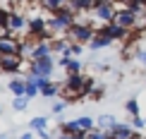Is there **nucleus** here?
I'll return each mask as SVG.
<instances>
[{"label":"nucleus","instance_id":"obj_1","mask_svg":"<svg viewBox=\"0 0 146 139\" xmlns=\"http://www.w3.org/2000/svg\"><path fill=\"white\" fill-rule=\"evenodd\" d=\"M94 89V79L86 74H72L65 82H60V98H65L67 103L72 101H82L86 98Z\"/></svg>","mask_w":146,"mask_h":139},{"label":"nucleus","instance_id":"obj_2","mask_svg":"<svg viewBox=\"0 0 146 139\" xmlns=\"http://www.w3.org/2000/svg\"><path fill=\"white\" fill-rule=\"evenodd\" d=\"M77 19H79V15L67 5V7H60L48 15V29L53 31V36H65Z\"/></svg>","mask_w":146,"mask_h":139},{"label":"nucleus","instance_id":"obj_3","mask_svg":"<svg viewBox=\"0 0 146 139\" xmlns=\"http://www.w3.org/2000/svg\"><path fill=\"white\" fill-rule=\"evenodd\" d=\"M94 36H96L94 24H91V22H84V19H77V22L70 27V31L65 34V39H67L70 43L86 46V43H91V41H94Z\"/></svg>","mask_w":146,"mask_h":139},{"label":"nucleus","instance_id":"obj_4","mask_svg":"<svg viewBox=\"0 0 146 139\" xmlns=\"http://www.w3.org/2000/svg\"><path fill=\"white\" fill-rule=\"evenodd\" d=\"M141 12L132 10V7H117V12H115V24H120L122 29H127V31H132V29H141L139 27V19H141Z\"/></svg>","mask_w":146,"mask_h":139},{"label":"nucleus","instance_id":"obj_5","mask_svg":"<svg viewBox=\"0 0 146 139\" xmlns=\"http://www.w3.org/2000/svg\"><path fill=\"white\" fill-rule=\"evenodd\" d=\"M27 31H29V15L22 12V10H12L7 34H12V36H27Z\"/></svg>","mask_w":146,"mask_h":139},{"label":"nucleus","instance_id":"obj_6","mask_svg":"<svg viewBox=\"0 0 146 139\" xmlns=\"http://www.w3.org/2000/svg\"><path fill=\"white\" fill-rule=\"evenodd\" d=\"M53 67H55V58L53 55L41 58V60H36V63H29V72H31L34 77H43V79H50Z\"/></svg>","mask_w":146,"mask_h":139},{"label":"nucleus","instance_id":"obj_7","mask_svg":"<svg viewBox=\"0 0 146 139\" xmlns=\"http://www.w3.org/2000/svg\"><path fill=\"white\" fill-rule=\"evenodd\" d=\"M96 34H101V36H106V39H110V41H127L129 39V34L132 31H127V29H122L120 24H101L98 29H96Z\"/></svg>","mask_w":146,"mask_h":139},{"label":"nucleus","instance_id":"obj_8","mask_svg":"<svg viewBox=\"0 0 146 139\" xmlns=\"http://www.w3.org/2000/svg\"><path fill=\"white\" fill-rule=\"evenodd\" d=\"M24 67V55H0V72L7 74H19ZM22 77V74H19Z\"/></svg>","mask_w":146,"mask_h":139},{"label":"nucleus","instance_id":"obj_9","mask_svg":"<svg viewBox=\"0 0 146 139\" xmlns=\"http://www.w3.org/2000/svg\"><path fill=\"white\" fill-rule=\"evenodd\" d=\"M115 12H117L115 10V3H106V0H103L91 15H94L98 22H103V24H110V22H115Z\"/></svg>","mask_w":146,"mask_h":139},{"label":"nucleus","instance_id":"obj_10","mask_svg":"<svg viewBox=\"0 0 146 139\" xmlns=\"http://www.w3.org/2000/svg\"><path fill=\"white\" fill-rule=\"evenodd\" d=\"M48 55H53V48L50 43H34V48L29 51V63H36V60H41V58H48Z\"/></svg>","mask_w":146,"mask_h":139},{"label":"nucleus","instance_id":"obj_11","mask_svg":"<svg viewBox=\"0 0 146 139\" xmlns=\"http://www.w3.org/2000/svg\"><path fill=\"white\" fill-rule=\"evenodd\" d=\"M134 134H137V130L132 127L129 122H117L115 130L110 132V139H132Z\"/></svg>","mask_w":146,"mask_h":139},{"label":"nucleus","instance_id":"obj_12","mask_svg":"<svg viewBox=\"0 0 146 139\" xmlns=\"http://www.w3.org/2000/svg\"><path fill=\"white\" fill-rule=\"evenodd\" d=\"M7 89L12 94H15V98H19V96H27V79L24 77H12Z\"/></svg>","mask_w":146,"mask_h":139},{"label":"nucleus","instance_id":"obj_13","mask_svg":"<svg viewBox=\"0 0 146 139\" xmlns=\"http://www.w3.org/2000/svg\"><path fill=\"white\" fill-rule=\"evenodd\" d=\"M10 17H12V7L0 5V34H7V29H10Z\"/></svg>","mask_w":146,"mask_h":139},{"label":"nucleus","instance_id":"obj_14","mask_svg":"<svg viewBox=\"0 0 146 139\" xmlns=\"http://www.w3.org/2000/svg\"><path fill=\"white\" fill-rule=\"evenodd\" d=\"M67 5H70V0H41V7H43L48 15L60 10V7H67Z\"/></svg>","mask_w":146,"mask_h":139},{"label":"nucleus","instance_id":"obj_15","mask_svg":"<svg viewBox=\"0 0 146 139\" xmlns=\"http://www.w3.org/2000/svg\"><path fill=\"white\" fill-rule=\"evenodd\" d=\"M46 125H48V118H46V115H36V118L29 120L31 132H38V134H43V132H46Z\"/></svg>","mask_w":146,"mask_h":139},{"label":"nucleus","instance_id":"obj_16","mask_svg":"<svg viewBox=\"0 0 146 139\" xmlns=\"http://www.w3.org/2000/svg\"><path fill=\"white\" fill-rule=\"evenodd\" d=\"M115 125H117V120H115L113 115H101V118H98V130L108 132V134L115 130Z\"/></svg>","mask_w":146,"mask_h":139},{"label":"nucleus","instance_id":"obj_17","mask_svg":"<svg viewBox=\"0 0 146 139\" xmlns=\"http://www.w3.org/2000/svg\"><path fill=\"white\" fill-rule=\"evenodd\" d=\"M110 43H113L110 39H106V36L96 34V36H94V41H91V43H89V48H91V51H103V48H108Z\"/></svg>","mask_w":146,"mask_h":139},{"label":"nucleus","instance_id":"obj_18","mask_svg":"<svg viewBox=\"0 0 146 139\" xmlns=\"http://www.w3.org/2000/svg\"><path fill=\"white\" fill-rule=\"evenodd\" d=\"M77 122H79V132H82V134H89V132L94 130V118H89V115L77 118Z\"/></svg>","mask_w":146,"mask_h":139},{"label":"nucleus","instance_id":"obj_19","mask_svg":"<svg viewBox=\"0 0 146 139\" xmlns=\"http://www.w3.org/2000/svg\"><path fill=\"white\" fill-rule=\"evenodd\" d=\"M60 132H65V134H82V132H79V122H77V120L60 122Z\"/></svg>","mask_w":146,"mask_h":139},{"label":"nucleus","instance_id":"obj_20","mask_svg":"<svg viewBox=\"0 0 146 139\" xmlns=\"http://www.w3.org/2000/svg\"><path fill=\"white\" fill-rule=\"evenodd\" d=\"M65 70H67V77H72V74H82L84 65H82V60H79V58H72V60H70V65H67Z\"/></svg>","mask_w":146,"mask_h":139},{"label":"nucleus","instance_id":"obj_21","mask_svg":"<svg viewBox=\"0 0 146 139\" xmlns=\"http://www.w3.org/2000/svg\"><path fill=\"white\" fill-rule=\"evenodd\" d=\"M41 96H46V98H58V96H60V84L58 82H50L43 91H41Z\"/></svg>","mask_w":146,"mask_h":139},{"label":"nucleus","instance_id":"obj_22","mask_svg":"<svg viewBox=\"0 0 146 139\" xmlns=\"http://www.w3.org/2000/svg\"><path fill=\"white\" fill-rule=\"evenodd\" d=\"M125 110L129 113L132 118H139V113H141V108H139V98H137V96H134V98H129V101L125 103Z\"/></svg>","mask_w":146,"mask_h":139},{"label":"nucleus","instance_id":"obj_23","mask_svg":"<svg viewBox=\"0 0 146 139\" xmlns=\"http://www.w3.org/2000/svg\"><path fill=\"white\" fill-rule=\"evenodd\" d=\"M27 106H29V98H27V96H19V98H15V101H12V108H15L17 113L27 110Z\"/></svg>","mask_w":146,"mask_h":139},{"label":"nucleus","instance_id":"obj_24","mask_svg":"<svg viewBox=\"0 0 146 139\" xmlns=\"http://www.w3.org/2000/svg\"><path fill=\"white\" fill-rule=\"evenodd\" d=\"M86 139H110V134H108V132H103V130H98V127H94L86 134Z\"/></svg>","mask_w":146,"mask_h":139},{"label":"nucleus","instance_id":"obj_25","mask_svg":"<svg viewBox=\"0 0 146 139\" xmlns=\"http://www.w3.org/2000/svg\"><path fill=\"white\" fill-rule=\"evenodd\" d=\"M65 108H67V101H65V98H55V103H53L50 110H53V115H60Z\"/></svg>","mask_w":146,"mask_h":139},{"label":"nucleus","instance_id":"obj_26","mask_svg":"<svg viewBox=\"0 0 146 139\" xmlns=\"http://www.w3.org/2000/svg\"><path fill=\"white\" fill-rule=\"evenodd\" d=\"M103 96H106V89H103V86H98V89H96V86H94V89H91V94L86 96V98H91V101H101Z\"/></svg>","mask_w":146,"mask_h":139},{"label":"nucleus","instance_id":"obj_27","mask_svg":"<svg viewBox=\"0 0 146 139\" xmlns=\"http://www.w3.org/2000/svg\"><path fill=\"white\" fill-rule=\"evenodd\" d=\"M129 125H132L137 132H141V130L146 127V118H141V115H139V118H132V122H129Z\"/></svg>","mask_w":146,"mask_h":139},{"label":"nucleus","instance_id":"obj_28","mask_svg":"<svg viewBox=\"0 0 146 139\" xmlns=\"http://www.w3.org/2000/svg\"><path fill=\"white\" fill-rule=\"evenodd\" d=\"M84 53V46H79V43H70V55L72 58H79Z\"/></svg>","mask_w":146,"mask_h":139},{"label":"nucleus","instance_id":"obj_29","mask_svg":"<svg viewBox=\"0 0 146 139\" xmlns=\"http://www.w3.org/2000/svg\"><path fill=\"white\" fill-rule=\"evenodd\" d=\"M58 139H86V134H65V132H60Z\"/></svg>","mask_w":146,"mask_h":139},{"label":"nucleus","instance_id":"obj_30","mask_svg":"<svg viewBox=\"0 0 146 139\" xmlns=\"http://www.w3.org/2000/svg\"><path fill=\"white\" fill-rule=\"evenodd\" d=\"M134 58H137L139 63H141L144 67H146V51H134Z\"/></svg>","mask_w":146,"mask_h":139},{"label":"nucleus","instance_id":"obj_31","mask_svg":"<svg viewBox=\"0 0 146 139\" xmlns=\"http://www.w3.org/2000/svg\"><path fill=\"white\" fill-rule=\"evenodd\" d=\"M19 139H34V132H24V134H19Z\"/></svg>","mask_w":146,"mask_h":139},{"label":"nucleus","instance_id":"obj_32","mask_svg":"<svg viewBox=\"0 0 146 139\" xmlns=\"http://www.w3.org/2000/svg\"><path fill=\"white\" fill-rule=\"evenodd\" d=\"M132 139H141V137H139V132H137V134H134V137H132Z\"/></svg>","mask_w":146,"mask_h":139},{"label":"nucleus","instance_id":"obj_33","mask_svg":"<svg viewBox=\"0 0 146 139\" xmlns=\"http://www.w3.org/2000/svg\"><path fill=\"white\" fill-rule=\"evenodd\" d=\"M144 29H146V12H144Z\"/></svg>","mask_w":146,"mask_h":139},{"label":"nucleus","instance_id":"obj_34","mask_svg":"<svg viewBox=\"0 0 146 139\" xmlns=\"http://www.w3.org/2000/svg\"><path fill=\"white\" fill-rule=\"evenodd\" d=\"M31 3H41V0H31Z\"/></svg>","mask_w":146,"mask_h":139},{"label":"nucleus","instance_id":"obj_35","mask_svg":"<svg viewBox=\"0 0 146 139\" xmlns=\"http://www.w3.org/2000/svg\"><path fill=\"white\" fill-rule=\"evenodd\" d=\"M0 113H3V108H0Z\"/></svg>","mask_w":146,"mask_h":139},{"label":"nucleus","instance_id":"obj_36","mask_svg":"<svg viewBox=\"0 0 146 139\" xmlns=\"http://www.w3.org/2000/svg\"><path fill=\"white\" fill-rule=\"evenodd\" d=\"M0 139H5V137H0Z\"/></svg>","mask_w":146,"mask_h":139},{"label":"nucleus","instance_id":"obj_37","mask_svg":"<svg viewBox=\"0 0 146 139\" xmlns=\"http://www.w3.org/2000/svg\"><path fill=\"white\" fill-rule=\"evenodd\" d=\"M0 55H3V53H0Z\"/></svg>","mask_w":146,"mask_h":139}]
</instances>
